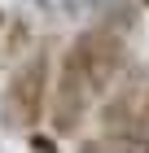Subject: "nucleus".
<instances>
[{"mask_svg": "<svg viewBox=\"0 0 149 153\" xmlns=\"http://www.w3.org/2000/svg\"><path fill=\"white\" fill-rule=\"evenodd\" d=\"M132 39L136 35H127L123 26L105 22V18H92L79 35L61 48L57 70L75 74L97 101H105V96L123 83V74L136 66V61H132Z\"/></svg>", "mask_w": 149, "mask_h": 153, "instance_id": "nucleus-1", "label": "nucleus"}, {"mask_svg": "<svg viewBox=\"0 0 149 153\" xmlns=\"http://www.w3.org/2000/svg\"><path fill=\"white\" fill-rule=\"evenodd\" d=\"M53 48L48 44H31L26 57L13 61L9 79L0 88V127L31 136L44 127L48 118V96H53Z\"/></svg>", "mask_w": 149, "mask_h": 153, "instance_id": "nucleus-2", "label": "nucleus"}, {"mask_svg": "<svg viewBox=\"0 0 149 153\" xmlns=\"http://www.w3.org/2000/svg\"><path fill=\"white\" fill-rule=\"evenodd\" d=\"M97 131L123 144L127 153H145L149 140V61H136L114 92L97 105Z\"/></svg>", "mask_w": 149, "mask_h": 153, "instance_id": "nucleus-3", "label": "nucleus"}, {"mask_svg": "<svg viewBox=\"0 0 149 153\" xmlns=\"http://www.w3.org/2000/svg\"><path fill=\"white\" fill-rule=\"evenodd\" d=\"M101 105L97 96L83 88L75 74L57 70V79H53V96H48V118H44V131H53L57 140H75L83 131V123H88V114Z\"/></svg>", "mask_w": 149, "mask_h": 153, "instance_id": "nucleus-4", "label": "nucleus"}, {"mask_svg": "<svg viewBox=\"0 0 149 153\" xmlns=\"http://www.w3.org/2000/svg\"><path fill=\"white\" fill-rule=\"evenodd\" d=\"M40 13L48 18H57V22H92V18H101L114 0H35Z\"/></svg>", "mask_w": 149, "mask_h": 153, "instance_id": "nucleus-5", "label": "nucleus"}, {"mask_svg": "<svg viewBox=\"0 0 149 153\" xmlns=\"http://www.w3.org/2000/svg\"><path fill=\"white\" fill-rule=\"evenodd\" d=\"M0 26H4V13H0Z\"/></svg>", "mask_w": 149, "mask_h": 153, "instance_id": "nucleus-6", "label": "nucleus"}, {"mask_svg": "<svg viewBox=\"0 0 149 153\" xmlns=\"http://www.w3.org/2000/svg\"><path fill=\"white\" fill-rule=\"evenodd\" d=\"M140 4H145V9H149V0H140Z\"/></svg>", "mask_w": 149, "mask_h": 153, "instance_id": "nucleus-7", "label": "nucleus"}]
</instances>
